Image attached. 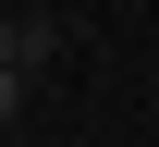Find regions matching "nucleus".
I'll use <instances>...</instances> for the list:
<instances>
[{"label":"nucleus","mask_w":159,"mask_h":147,"mask_svg":"<svg viewBox=\"0 0 159 147\" xmlns=\"http://www.w3.org/2000/svg\"><path fill=\"white\" fill-rule=\"evenodd\" d=\"M49 62V25H12V12H0V74H37Z\"/></svg>","instance_id":"obj_1"},{"label":"nucleus","mask_w":159,"mask_h":147,"mask_svg":"<svg viewBox=\"0 0 159 147\" xmlns=\"http://www.w3.org/2000/svg\"><path fill=\"white\" fill-rule=\"evenodd\" d=\"M12 110H25V74H0V123H12Z\"/></svg>","instance_id":"obj_2"}]
</instances>
